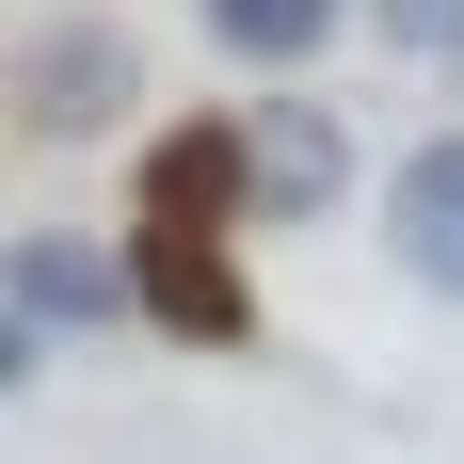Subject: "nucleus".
<instances>
[{
	"instance_id": "obj_5",
	"label": "nucleus",
	"mask_w": 464,
	"mask_h": 464,
	"mask_svg": "<svg viewBox=\"0 0 464 464\" xmlns=\"http://www.w3.org/2000/svg\"><path fill=\"white\" fill-rule=\"evenodd\" d=\"M384 240H401V273H417V288H449V304H464V129H432L417 160H401Z\"/></svg>"
},
{
	"instance_id": "obj_4",
	"label": "nucleus",
	"mask_w": 464,
	"mask_h": 464,
	"mask_svg": "<svg viewBox=\"0 0 464 464\" xmlns=\"http://www.w3.org/2000/svg\"><path fill=\"white\" fill-rule=\"evenodd\" d=\"M240 192H256V208H288V225H321L336 192H353V129H336V112H304V96H273V112L240 129Z\"/></svg>"
},
{
	"instance_id": "obj_7",
	"label": "nucleus",
	"mask_w": 464,
	"mask_h": 464,
	"mask_svg": "<svg viewBox=\"0 0 464 464\" xmlns=\"http://www.w3.org/2000/svg\"><path fill=\"white\" fill-rule=\"evenodd\" d=\"M336 16H353V0H208V48H240V64H304Z\"/></svg>"
},
{
	"instance_id": "obj_8",
	"label": "nucleus",
	"mask_w": 464,
	"mask_h": 464,
	"mask_svg": "<svg viewBox=\"0 0 464 464\" xmlns=\"http://www.w3.org/2000/svg\"><path fill=\"white\" fill-rule=\"evenodd\" d=\"M353 16H369L384 48H417V64H432V48H464V0H353Z\"/></svg>"
},
{
	"instance_id": "obj_3",
	"label": "nucleus",
	"mask_w": 464,
	"mask_h": 464,
	"mask_svg": "<svg viewBox=\"0 0 464 464\" xmlns=\"http://www.w3.org/2000/svg\"><path fill=\"white\" fill-rule=\"evenodd\" d=\"M129 96H144V48L112 33V16H81V33H33V48H16V112H33V129H112Z\"/></svg>"
},
{
	"instance_id": "obj_2",
	"label": "nucleus",
	"mask_w": 464,
	"mask_h": 464,
	"mask_svg": "<svg viewBox=\"0 0 464 464\" xmlns=\"http://www.w3.org/2000/svg\"><path fill=\"white\" fill-rule=\"evenodd\" d=\"M0 304L33 336H96V321H129V256H96L81 225H33V240H0Z\"/></svg>"
},
{
	"instance_id": "obj_1",
	"label": "nucleus",
	"mask_w": 464,
	"mask_h": 464,
	"mask_svg": "<svg viewBox=\"0 0 464 464\" xmlns=\"http://www.w3.org/2000/svg\"><path fill=\"white\" fill-rule=\"evenodd\" d=\"M129 321L192 336V353H240V336H256V288H240L225 225H160V208H144V240H129Z\"/></svg>"
},
{
	"instance_id": "obj_6",
	"label": "nucleus",
	"mask_w": 464,
	"mask_h": 464,
	"mask_svg": "<svg viewBox=\"0 0 464 464\" xmlns=\"http://www.w3.org/2000/svg\"><path fill=\"white\" fill-rule=\"evenodd\" d=\"M144 208H160V225H240V208H256V192H240V129H208V112L160 129L144 144Z\"/></svg>"
},
{
	"instance_id": "obj_9",
	"label": "nucleus",
	"mask_w": 464,
	"mask_h": 464,
	"mask_svg": "<svg viewBox=\"0 0 464 464\" xmlns=\"http://www.w3.org/2000/svg\"><path fill=\"white\" fill-rule=\"evenodd\" d=\"M0 384H33V321H16V304H0Z\"/></svg>"
}]
</instances>
